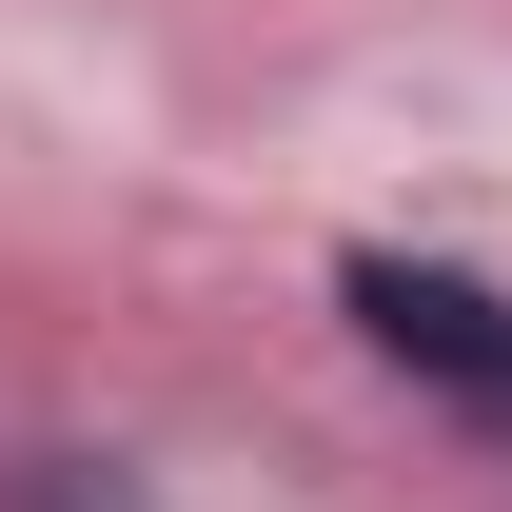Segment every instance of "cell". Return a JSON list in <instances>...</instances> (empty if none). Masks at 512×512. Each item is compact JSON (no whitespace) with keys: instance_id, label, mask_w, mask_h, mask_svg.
<instances>
[{"instance_id":"obj_1","label":"cell","mask_w":512,"mask_h":512,"mask_svg":"<svg viewBox=\"0 0 512 512\" xmlns=\"http://www.w3.org/2000/svg\"><path fill=\"white\" fill-rule=\"evenodd\" d=\"M355 335H375L394 375H434L453 414L512 434V296L493 276H453V256H355Z\"/></svg>"},{"instance_id":"obj_2","label":"cell","mask_w":512,"mask_h":512,"mask_svg":"<svg viewBox=\"0 0 512 512\" xmlns=\"http://www.w3.org/2000/svg\"><path fill=\"white\" fill-rule=\"evenodd\" d=\"M0 512H158L119 453H0Z\"/></svg>"}]
</instances>
